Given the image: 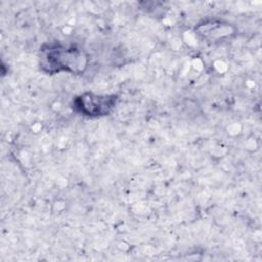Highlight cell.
Returning <instances> with one entry per match:
<instances>
[{"mask_svg":"<svg viewBox=\"0 0 262 262\" xmlns=\"http://www.w3.org/2000/svg\"><path fill=\"white\" fill-rule=\"evenodd\" d=\"M42 66L46 67L49 73L61 71L81 73L87 67V56L82 50L73 46H50L43 51Z\"/></svg>","mask_w":262,"mask_h":262,"instance_id":"obj_1","label":"cell"},{"mask_svg":"<svg viewBox=\"0 0 262 262\" xmlns=\"http://www.w3.org/2000/svg\"><path fill=\"white\" fill-rule=\"evenodd\" d=\"M115 95H96L85 93L75 99V106L78 111L86 116L97 117L107 115L116 104Z\"/></svg>","mask_w":262,"mask_h":262,"instance_id":"obj_2","label":"cell"}]
</instances>
